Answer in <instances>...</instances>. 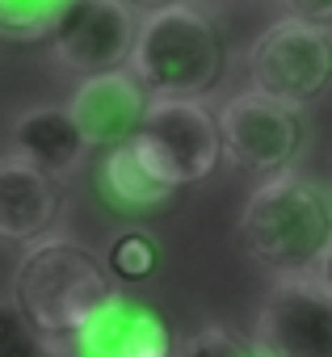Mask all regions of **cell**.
Returning <instances> with one entry per match:
<instances>
[{
	"label": "cell",
	"instance_id": "9c48e42d",
	"mask_svg": "<svg viewBox=\"0 0 332 357\" xmlns=\"http://www.w3.org/2000/svg\"><path fill=\"white\" fill-rule=\"evenodd\" d=\"M151 93L139 84V76L130 68H118V72H105V76H89L80 80V89L72 93L68 109L76 114L89 147H118V143H130L151 109Z\"/></svg>",
	"mask_w": 332,
	"mask_h": 357
},
{
	"label": "cell",
	"instance_id": "30bf717a",
	"mask_svg": "<svg viewBox=\"0 0 332 357\" xmlns=\"http://www.w3.org/2000/svg\"><path fill=\"white\" fill-rule=\"evenodd\" d=\"M63 219L59 176L30 164L26 155H0V240L38 244Z\"/></svg>",
	"mask_w": 332,
	"mask_h": 357
},
{
	"label": "cell",
	"instance_id": "2e32d148",
	"mask_svg": "<svg viewBox=\"0 0 332 357\" xmlns=\"http://www.w3.org/2000/svg\"><path fill=\"white\" fill-rule=\"evenodd\" d=\"M43 332L17 307V298L0 294V357H43Z\"/></svg>",
	"mask_w": 332,
	"mask_h": 357
},
{
	"label": "cell",
	"instance_id": "3957f363",
	"mask_svg": "<svg viewBox=\"0 0 332 357\" xmlns=\"http://www.w3.org/2000/svg\"><path fill=\"white\" fill-rule=\"evenodd\" d=\"M130 72L151 97L202 101L206 93L219 89L227 72V43L202 9L177 5L143 17Z\"/></svg>",
	"mask_w": 332,
	"mask_h": 357
},
{
	"label": "cell",
	"instance_id": "e0dca14e",
	"mask_svg": "<svg viewBox=\"0 0 332 357\" xmlns=\"http://www.w3.org/2000/svg\"><path fill=\"white\" fill-rule=\"evenodd\" d=\"M177 357H269V353L261 349V340H244L223 324H206L181 344Z\"/></svg>",
	"mask_w": 332,
	"mask_h": 357
},
{
	"label": "cell",
	"instance_id": "5b68a950",
	"mask_svg": "<svg viewBox=\"0 0 332 357\" xmlns=\"http://www.w3.org/2000/svg\"><path fill=\"white\" fill-rule=\"evenodd\" d=\"M252 89L294 109L319 101L332 89V26L299 17L273 22L248 51Z\"/></svg>",
	"mask_w": 332,
	"mask_h": 357
},
{
	"label": "cell",
	"instance_id": "8992f818",
	"mask_svg": "<svg viewBox=\"0 0 332 357\" xmlns=\"http://www.w3.org/2000/svg\"><path fill=\"white\" fill-rule=\"evenodd\" d=\"M55 59L76 76H105L130 68L139 43V13L126 0H72L51 30Z\"/></svg>",
	"mask_w": 332,
	"mask_h": 357
},
{
	"label": "cell",
	"instance_id": "277c9868",
	"mask_svg": "<svg viewBox=\"0 0 332 357\" xmlns=\"http://www.w3.org/2000/svg\"><path fill=\"white\" fill-rule=\"evenodd\" d=\"M130 143L151 164V172L164 176L173 190L206 181L223 160L219 114H211L202 101H186V97H156Z\"/></svg>",
	"mask_w": 332,
	"mask_h": 357
},
{
	"label": "cell",
	"instance_id": "6da1fadb",
	"mask_svg": "<svg viewBox=\"0 0 332 357\" xmlns=\"http://www.w3.org/2000/svg\"><path fill=\"white\" fill-rule=\"evenodd\" d=\"M236 240L252 265L286 278H315L324 252L332 248V190L294 172L261 181L236 223Z\"/></svg>",
	"mask_w": 332,
	"mask_h": 357
},
{
	"label": "cell",
	"instance_id": "7c38bea8",
	"mask_svg": "<svg viewBox=\"0 0 332 357\" xmlns=\"http://www.w3.org/2000/svg\"><path fill=\"white\" fill-rule=\"evenodd\" d=\"M93 181H97V194L110 211L118 215H151V211H164L173 202V185L164 176L151 172V164L139 155L135 143H118L110 151H101L97 168H93Z\"/></svg>",
	"mask_w": 332,
	"mask_h": 357
},
{
	"label": "cell",
	"instance_id": "d6986e66",
	"mask_svg": "<svg viewBox=\"0 0 332 357\" xmlns=\"http://www.w3.org/2000/svg\"><path fill=\"white\" fill-rule=\"evenodd\" d=\"M126 5H130L135 13L151 17V13H164V9H177V5H186V0H126Z\"/></svg>",
	"mask_w": 332,
	"mask_h": 357
},
{
	"label": "cell",
	"instance_id": "ac0fdd59",
	"mask_svg": "<svg viewBox=\"0 0 332 357\" xmlns=\"http://www.w3.org/2000/svg\"><path fill=\"white\" fill-rule=\"evenodd\" d=\"M282 9L311 26H332V0H282Z\"/></svg>",
	"mask_w": 332,
	"mask_h": 357
},
{
	"label": "cell",
	"instance_id": "5bb4252c",
	"mask_svg": "<svg viewBox=\"0 0 332 357\" xmlns=\"http://www.w3.org/2000/svg\"><path fill=\"white\" fill-rule=\"evenodd\" d=\"M105 265L114 273V282H151L160 269V244L151 231L143 227H126L110 240L105 248Z\"/></svg>",
	"mask_w": 332,
	"mask_h": 357
},
{
	"label": "cell",
	"instance_id": "52a82bcc",
	"mask_svg": "<svg viewBox=\"0 0 332 357\" xmlns=\"http://www.w3.org/2000/svg\"><path fill=\"white\" fill-rule=\"evenodd\" d=\"M223 155L248 172L278 176L303 147V118L294 105L273 101L265 93H236L219 109Z\"/></svg>",
	"mask_w": 332,
	"mask_h": 357
},
{
	"label": "cell",
	"instance_id": "8fae6325",
	"mask_svg": "<svg viewBox=\"0 0 332 357\" xmlns=\"http://www.w3.org/2000/svg\"><path fill=\"white\" fill-rule=\"evenodd\" d=\"M76 357H177L173 328L156 307L126 294L110 298L72 340Z\"/></svg>",
	"mask_w": 332,
	"mask_h": 357
},
{
	"label": "cell",
	"instance_id": "ba28073f",
	"mask_svg": "<svg viewBox=\"0 0 332 357\" xmlns=\"http://www.w3.org/2000/svg\"><path fill=\"white\" fill-rule=\"evenodd\" d=\"M257 340L269 357H332V290L319 278L273 282L257 315Z\"/></svg>",
	"mask_w": 332,
	"mask_h": 357
},
{
	"label": "cell",
	"instance_id": "7a4b0ae2",
	"mask_svg": "<svg viewBox=\"0 0 332 357\" xmlns=\"http://www.w3.org/2000/svg\"><path fill=\"white\" fill-rule=\"evenodd\" d=\"M13 298L43 332V340H76L80 328L118 298L110 265L72 236H47L30 244L13 273Z\"/></svg>",
	"mask_w": 332,
	"mask_h": 357
},
{
	"label": "cell",
	"instance_id": "9a60e30c",
	"mask_svg": "<svg viewBox=\"0 0 332 357\" xmlns=\"http://www.w3.org/2000/svg\"><path fill=\"white\" fill-rule=\"evenodd\" d=\"M72 0H0V38L9 43H43L51 38L59 13Z\"/></svg>",
	"mask_w": 332,
	"mask_h": 357
},
{
	"label": "cell",
	"instance_id": "4fadbf2b",
	"mask_svg": "<svg viewBox=\"0 0 332 357\" xmlns=\"http://www.w3.org/2000/svg\"><path fill=\"white\" fill-rule=\"evenodd\" d=\"M13 151L47 172H68L89 151V139L68 105H38L13 122Z\"/></svg>",
	"mask_w": 332,
	"mask_h": 357
},
{
	"label": "cell",
	"instance_id": "ffe728a7",
	"mask_svg": "<svg viewBox=\"0 0 332 357\" xmlns=\"http://www.w3.org/2000/svg\"><path fill=\"white\" fill-rule=\"evenodd\" d=\"M315 278H319V286H328V290H332V248L324 252V261H319V269H315Z\"/></svg>",
	"mask_w": 332,
	"mask_h": 357
}]
</instances>
